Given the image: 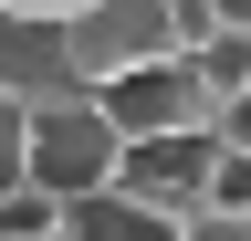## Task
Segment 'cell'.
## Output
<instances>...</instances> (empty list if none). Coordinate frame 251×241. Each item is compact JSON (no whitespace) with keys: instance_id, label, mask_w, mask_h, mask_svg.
<instances>
[{"instance_id":"8","label":"cell","mask_w":251,"mask_h":241,"mask_svg":"<svg viewBox=\"0 0 251 241\" xmlns=\"http://www.w3.org/2000/svg\"><path fill=\"white\" fill-rule=\"evenodd\" d=\"M209 210H241V220H251V158L220 147V168H209Z\"/></svg>"},{"instance_id":"5","label":"cell","mask_w":251,"mask_h":241,"mask_svg":"<svg viewBox=\"0 0 251 241\" xmlns=\"http://www.w3.org/2000/svg\"><path fill=\"white\" fill-rule=\"evenodd\" d=\"M0 95H11L21 115L84 95V74H74V32H63V21H31V11H0Z\"/></svg>"},{"instance_id":"1","label":"cell","mask_w":251,"mask_h":241,"mask_svg":"<svg viewBox=\"0 0 251 241\" xmlns=\"http://www.w3.org/2000/svg\"><path fill=\"white\" fill-rule=\"evenodd\" d=\"M115 168H126V136H115V115L94 105V95H63L31 115V189L42 199H94V189H115Z\"/></svg>"},{"instance_id":"10","label":"cell","mask_w":251,"mask_h":241,"mask_svg":"<svg viewBox=\"0 0 251 241\" xmlns=\"http://www.w3.org/2000/svg\"><path fill=\"white\" fill-rule=\"evenodd\" d=\"M220 147H230V158H251V95H230V105H220V126H209Z\"/></svg>"},{"instance_id":"3","label":"cell","mask_w":251,"mask_h":241,"mask_svg":"<svg viewBox=\"0 0 251 241\" xmlns=\"http://www.w3.org/2000/svg\"><path fill=\"white\" fill-rule=\"evenodd\" d=\"M94 105L115 115L126 147H147V136H209L220 126V95L199 84V63H147L126 84H94Z\"/></svg>"},{"instance_id":"4","label":"cell","mask_w":251,"mask_h":241,"mask_svg":"<svg viewBox=\"0 0 251 241\" xmlns=\"http://www.w3.org/2000/svg\"><path fill=\"white\" fill-rule=\"evenodd\" d=\"M209 168H220V136H147V147H126L115 189L157 220H188V210H209Z\"/></svg>"},{"instance_id":"9","label":"cell","mask_w":251,"mask_h":241,"mask_svg":"<svg viewBox=\"0 0 251 241\" xmlns=\"http://www.w3.org/2000/svg\"><path fill=\"white\" fill-rule=\"evenodd\" d=\"M178 241H251V220H241V210H188Z\"/></svg>"},{"instance_id":"2","label":"cell","mask_w":251,"mask_h":241,"mask_svg":"<svg viewBox=\"0 0 251 241\" xmlns=\"http://www.w3.org/2000/svg\"><path fill=\"white\" fill-rule=\"evenodd\" d=\"M63 32H74V74H84V95H94V84L147 74V63H188V53H178V11H168V0H84Z\"/></svg>"},{"instance_id":"7","label":"cell","mask_w":251,"mask_h":241,"mask_svg":"<svg viewBox=\"0 0 251 241\" xmlns=\"http://www.w3.org/2000/svg\"><path fill=\"white\" fill-rule=\"evenodd\" d=\"M11 189H31V115L0 95V199H11Z\"/></svg>"},{"instance_id":"11","label":"cell","mask_w":251,"mask_h":241,"mask_svg":"<svg viewBox=\"0 0 251 241\" xmlns=\"http://www.w3.org/2000/svg\"><path fill=\"white\" fill-rule=\"evenodd\" d=\"M0 11H31V21H74L84 0H0Z\"/></svg>"},{"instance_id":"12","label":"cell","mask_w":251,"mask_h":241,"mask_svg":"<svg viewBox=\"0 0 251 241\" xmlns=\"http://www.w3.org/2000/svg\"><path fill=\"white\" fill-rule=\"evenodd\" d=\"M0 241H21V231H0Z\"/></svg>"},{"instance_id":"6","label":"cell","mask_w":251,"mask_h":241,"mask_svg":"<svg viewBox=\"0 0 251 241\" xmlns=\"http://www.w3.org/2000/svg\"><path fill=\"white\" fill-rule=\"evenodd\" d=\"M63 241H178V220H157V210H136L126 189H94L63 210Z\"/></svg>"}]
</instances>
